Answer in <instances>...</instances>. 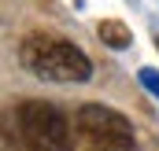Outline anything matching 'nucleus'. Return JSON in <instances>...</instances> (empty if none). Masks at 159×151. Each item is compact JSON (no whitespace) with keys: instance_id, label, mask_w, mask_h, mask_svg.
<instances>
[{"instance_id":"1","label":"nucleus","mask_w":159,"mask_h":151,"mask_svg":"<svg viewBox=\"0 0 159 151\" xmlns=\"http://www.w3.org/2000/svg\"><path fill=\"white\" fill-rule=\"evenodd\" d=\"M0 133L19 151H67L70 148V125L59 107L44 100H26L19 107L0 114Z\"/></svg>"},{"instance_id":"2","label":"nucleus","mask_w":159,"mask_h":151,"mask_svg":"<svg viewBox=\"0 0 159 151\" xmlns=\"http://www.w3.org/2000/svg\"><path fill=\"white\" fill-rule=\"evenodd\" d=\"M19 59L41 81L78 85V81H89V74H93V63L78 44H70L63 37H52V33H30L22 41V48H19Z\"/></svg>"},{"instance_id":"4","label":"nucleus","mask_w":159,"mask_h":151,"mask_svg":"<svg viewBox=\"0 0 159 151\" xmlns=\"http://www.w3.org/2000/svg\"><path fill=\"white\" fill-rule=\"evenodd\" d=\"M100 41L107 48H129V30L122 22H100Z\"/></svg>"},{"instance_id":"6","label":"nucleus","mask_w":159,"mask_h":151,"mask_svg":"<svg viewBox=\"0 0 159 151\" xmlns=\"http://www.w3.org/2000/svg\"><path fill=\"white\" fill-rule=\"evenodd\" d=\"M156 48H159V41H156Z\"/></svg>"},{"instance_id":"5","label":"nucleus","mask_w":159,"mask_h":151,"mask_svg":"<svg viewBox=\"0 0 159 151\" xmlns=\"http://www.w3.org/2000/svg\"><path fill=\"white\" fill-rule=\"evenodd\" d=\"M141 85H144V88H148V92H152V96L159 100V70L144 67V70H141Z\"/></svg>"},{"instance_id":"3","label":"nucleus","mask_w":159,"mask_h":151,"mask_svg":"<svg viewBox=\"0 0 159 151\" xmlns=\"http://www.w3.org/2000/svg\"><path fill=\"white\" fill-rule=\"evenodd\" d=\"M74 129H78V140L93 151H133L137 148L133 125L119 111L100 107V103H85L74 118Z\"/></svg>"}]
</instances>
